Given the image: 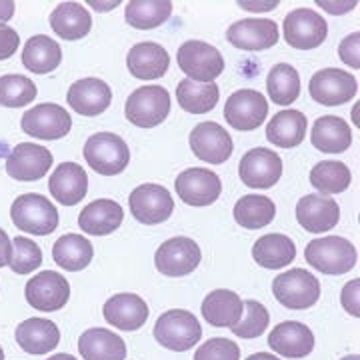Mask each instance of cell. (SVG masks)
Instances as JSON below:
<instances>
[{
	"instance_id": "816d5d0a",
	"label": "cell",
	"mask_w": 360,
	"mask_h": 360,
	"mask_svg": "<svg viewBox=\"0 0 360 360\" xmlns=\"http://www.w3.org/2000/svg\"><path fill=\"white\" fill-rule=\"evenodd\" d=\"M240 6H246V11H272L278 6V2H266V4H260V2H238Z\"/></svg>"
},
{
	"instance_id": "db71d44e",
	"label": "cell",
	"mask_w": 360,
	"mask_h": 360,
	"mask_svg": "<svg viewBox=\"0 0 360 360\" xmlns=\"http://www.w3.org/2000/svg\"><path fill=\"white\" fill-rule=\"evenodd\" d=\"M49 360H77L75 356H70V354H54V356H51Z\"/></svg>"
},
{
	"instance_id": "484cf974",
	"label": "cell",
	"mask_w": 360,
	"mask_h": 360,
	"mask_svg": "<svg viewBox=\"0 0 360 360\" xmlns=\"http://www.w3.org/2000/svg\"><path fill=\"white\" fill-rule=\"evenodd\" d=\"M170 56L165 46L156 42H139L129 51L127 66L134 78L141 80H155L167 75Z\"/></svg>"
},
{
	"instance_id": "d4e9b609",
	"label": "cell",
	"mask_w": 360,
	"mask_h": 360,
	"mask_svg": "<svg viewBox=\"0 0 360 360\" xmlns=\"http://www.w3.org/2000/svg\"><path fill=\"white\" fill-rule=\"evenodd\" d=\"M16 345L28 354H46L60 342V330L58 326L49 319H28L16 326Z\"/></svg>"
},
{
	"instance_id": "681fc988",
	"label": "cell",
	"mask_w": 360,
	"mask_h": 360,
	"mask_svg": "<svg viewBox=\"0 0 360 360\" xmlns=\"http://www.w3.org/2000/svg\"><path fill=\"white\" fill-rule=\"evenodd\" d=\"M14 14V2L13 0H0V26L6 25Z\"/></svg>"
},
{
	"instance_id": "ba28073f",
	"label": "cell",
	"mask_w": 360,
	"mask_h": 360,
	"mask_svg": "<svg viewBox=\"0 0 360 360\" xmlns=\"http://www.w3.org/2000/svg\"><path fill=\"white\" fill-rule=\"evenodd\" d=\"M72 118L60 104L42 103L26 110L20 118V129L25 134L40 141H58L70 132Z\"/></svg>"
},
{
	"instance_id": "8992f818",
	"label": "cell",
	"mask_w": 360,
	"mask_h": 360,
	"mask_svg": "<svg viewBox=\"0 0 360 360\" xmlns=\"http://www.w3.org/2000/svg\"><path fill=\"white\" fill-rule=\"evenodd\" d=\"M170 112V94L162 86L136 89L124 104L127 120L139 129H155Z\"/></svg>"
},
{
	"instance_id": "83f0119b",
	"label": "cell",
	"mask_w": 360,
	"mask_h": 360,
	"mask_svg": "<svg viewBox=\"0 0 360 360\" xmlns=\"http://www.w3.org/2000/svg\"><path fill=\"white\" fill-rule=\"evenodd\" d=\"M310 142L324 155H340L347 153L352 144V130L347 120L338 116H321L312 127Z\"/></svg>"
},
{
	"instance_id": "7dc6e473",
	"label": "cell",
	"mask_w": 360,
	"mask_h": 360,
	"mask_svg": "<svg viewBox=\"0 0 360 360\" xmlns=\"http://www.w3.org/2000/svg\"><path fill=\"white\" fill-rule=\"evenodd\" d=\"M359 288H360V281L354 278L352 283H348L345 288H342V295H340V302L342 307L347 310L348 314H352L354 319L360 316V307H359Z\"/></svg>"
},
{
	"instance_id": "603a6c76",
	"label": "cell",
	"mask_w": 360,
	"mask_h": 360,
	"mask_svg": "<svg viewBox=\"0 0 360 360\" xmlns=\"http://www.w3.org/2000/svg\"><path fill=\"white\" fill-rule=\"evenodd\" d=\"M104 319L120 330H139L148 321V304L136 295H116L104 302Z\"/></svg>"
},
{
	"instance_id": "f907efd6",
	"label": "cell",
	"mask_w": 360,
	"mask_h": 360,
	"mask_svg": "<svg viewBox=\"0 0 360 360\" xmlns=\"http://www.w3.org/2000/svg\"><path fill=\"white\" fill-rule=\"evenodd\" d=\"M321 6H324L328 13L333 14H342V13H348L350 8H354V2H345V4H333V2H319Z\"/></svg>"
},
{
	"instance_id": "b9f144b4",
	"label": "cell",
	"mask_w": 360,
	"mask_h": 360,
	"mask_svg": "<svg viewBox=\"0 0 360 360\" xmlns=\"http://www.w3.org/2000/svg\"><path fill=\"white\" fill-rule=\"evenodd\" d=\"M243 304H245L243 316L231 328L232 333L238 338H258L264 335L270 322L269 310L257 300H243Z\"/></svg>"
},
{
	"instance_id": "2e32d148",
	"label": "cell",
	"mask_w": 360,
	"mask_h": 360,
	"mask_svg": "<svg viewBox=\"0 0 360 360\" xmlns=\"http://www.w3.org/2000/svg\"><path fill=\"white\" fill-rule=\"evenodd\" d=\"M180 200L191 206H210L219 200L222 193V182L219 174L208 168H186L174 182Z\"/></svg>"
},
{
	"instance_id": "277c9868",
	"label": "cell",
	"mask_w": 360,
	"mask_h": 360,
	"mask_svg": "<svg viewBox=\"0 0 360 360\" xmlns=\"http://www.w3.org/2000/svg\"><path fill=\"white\" fill-rule=\"evenodd\" d=\"M272 295L286 309L307 310L319 302L321 283L309 270L290 269L274 278Z\"/></svg>"
},
{
	"instance_id": "30bf717a",
	"label": "cell",
	"mask_w": 360,
	"mask_h": 360,
	"mask_svg": "<svg viewBox=\"0 0 360 360\" xmlns=\"http://www.w3.org/2000/svg\"><path fill=\"white\" fill-rule=\"evenodd\" d=\"M310 96L322 106H340L359 94V82L340 68H324L310 78Z\"/></svg>"
},
{
	"instance_id": "f1b7e54d",
	"label": "cell",
	"mask_w": 360,
	"mask_h": 360,
	"mask_svg": "<svg viewBox=\"0 0 360 360\" xmlns=\"http://www.w3.org/2000/svg\"><path fill=\"white\" fill-rule=\"evenodd\" d=\"M78 350L84 360H124L127 345L118 335L106 328H89L78 338Z\"/></svg>"
},
{
	"instance_id": "e0dca14e",
	"label": "cell",
	"mask_w": 360,
	"mask_h": 360,
	"mask_svg": "<svg viewBox=\"0 0 360 360\" xmlns=\"http://www.w3.org/2000/svg\"><path fill=\"white\" fill-rule=\"evenodd\" d=\"M238 174L250 188H272L283 176V160L269 148H252L240 158Z\"/></svg>"
},
{
	"instance_id": "ffe728a7",
	"label": "cell",
	"mask_w": 360,
	"mask_h": 360,
	"mask_svg": "<svg viewBox=\"0 0 360 360\" xmlns=\"http://www.w3.org/2000/svg\"><path fill=\"white\" fill-rule=\"evenodd\" d=\"M226 39L240 51H266L278 42V26L266 18H245L231 25Z\"/></svg>"
},
{
	"instance_id": "e575fe53",
	"label": "cell",
	"mask_w": 360,
	"mask_h": 360,
	"mask_svg": "<svg viewBox=\"0 0 360 360\" xmlns=\"http://www.w3.org/2000/svg\"><path fill=\"white\" fill-rule=\"evenodd\" d=\"M92 257H94V248L89 243V238L80 234H65L52 246L54 262L68 272L86 269L92 262Z\"/></svg>"
},
{
	"instance_id": "cb8c5ba5",
	"label": "cell",
	"mask_w": 360,
	"mask_h": 360,
	"mask_svg": "<svg viewBox=\"0 0 360 360\" xmlns=\"http://www.w3.org/2000/svg\"><path fill=\"white\" fill-rule=\"evenodd\" d=\"M49 188L54 200L65 206H75L86 196L89 176L84 168L78 167L77 162H63L51 174Z\"/></svg>"
},
{
	"instance_id": "44dd1931",
	"label": "cell",
	"mask_w": 360,
	"mask_h": 360,
	"mask_svg": "<svg viewBox=\"0 0 360 360\" xmlns=\"http://www.w3.org/2000/svg\"><path fill=\"white\" fill-rule=\"evenodd\" d=\"M70 108L82 116H98L112 103V89L101 78H80L66 94Z\"/></svg>"
},
{
	"instance_id": "d6986e66",
	"label": "cell",
	"mask_w": 360,
	"mask_h": 360,
	"mask_svg": "<svg viewBox=\"0 0 360 360\" xmlns=\"http://www.w3.org/2000/svg\"><path fill=\"white\" fill-rule=\"evenodd\" d=\"M296 220L304 231L312 234L328 232L340 220V206L330 196L307 194L296 205Z\"/></svg>"
},
{
	"instance_id": "9a60e30c",
	"label": "cell",
	"mask_w": 360,
	"mask_h": 360,
	"mask_svg": "<svg viewBox=\"0 0 360 360\" xmlns=\"http://www.w3.org/2000/svg\"><path fill=\"white\" fill-rule=\"evenodd\" d=\"M52 167V153L49 148L32 144V142H20L16 144L11 155L6 156V172L8 176L18 182H32L40 180L49 174Z\"/></svg>"
},
{
	"instance_id": "f5cc1de1",
	"label": "cell",
	"mask_w": 360,
	"mask_h": 360,
	"mask_svg": "<svg viewBox=\"0 0 360 360\" xmlns=\"http://www.w3.org/2000/svg\"><path fill=\"white\" fill-rule=\"evenodd\" d=\"M246 360H278L276 356H272L269 352H257V354H252V356H248Z\"/></svg>"
},
{
	"instance_id": "8fae6325",
	"label": "cell",
	"mask_w": 360,
	"mask_h": 360,
	"mask_svg": "<svg viewBox=\"0 0 360 360\" xmlns=\"http://www.w3.org/2000/svg\"><path fill=\"white\" fill-rule=\"evenodd\" d=\"M202 252L188 236H174L162 243L155 255V266L165 276H186L200 264Z\"/></svg>"
},
{
	"instance_id": "1f68e13d",
	"label": "cell",
	"mask_w": 360,
	"mask_h": 360,
	"mask_svg": "<svg viewBox=\"0 0 360 360\" xmlns=\"http://www.w3.org/2000/svg\"><path fill=\"white\" fill-rule=\"evenodd\" d=\"M295 240L286 234H264L252 246V258L262 269H284L295 260Z\"/></svg>"
},
{
	"instance_id": "836d02e7",
	"label": "cell",
	"mask_w": 360,
	"mask_h": 360,
	"mask_svg": "<svg viewBox=\"0 0 360 360\" xmlns=\"http://www.w3.org/2000/svg\"><path fill=\"white\" fill-rule=\"evenodd\" d=\"M52 30L65 40H80L92 26V16L78 2H60L51 14Z\"/></svg>"
},
{
	"instance_id": "f546056e",
	"label": "cell",
	"mask_w": 360,
	"mask_h": 360,
	"mask_svg": "<svg viewBox=\"0 0 360 360\" xmlns=\"http://www.w3.org/2000/svg\"><path fill=\"white\" fill-rule=\"evenodd\" d=\"M245 304L240 296L232 290H212L210 295L202 300V316L208 324L217 328H232L243 316Z\"/></svg>"
},
{
	"instance_id": "8d00e7d4",
	"label": "cell",
	"mask_w": 360,
	"mask_h": 360,
	"mask_svg": "<svg viewBox=\"0 0 360 360\" xmlns=\"http://www.w3.org/2000/svg\"><path fill=\"white\" fill-rule=\"evenodd\" d=\"M276 217V205L258 194H246L234 205V220L246 231H258L269 226Z\"/></svg>"
},
{
	"instance_id": "5b68a950",
	"label": "cell",
	"mask_w": 360,
	"mask_h": 360,
	"mask_svg": "<svg viewBox=\"0 0 360 360\" xmlns=\"http://www.w3.org/2000/svg\"><path fill=\"white\" fill-rule=\"evenodd\" d=\"M200 336V322L188 310H168L155 324L156 342L174 352L191 350L194 345H198Z\"/></svg>"
},
{
	"instance_id": "4dcf8cb0",
	"label": "cell",
	"mask_w": 360,
	"mask_h": 360,
	"mask_svg": "<svg viewBox=\"0 0 360 360\" xmlns=\"http://www.w3.org/2000/svg\"><path fill=\"white\" fill-rule=\"evenodd\" d=\"M307 127H309L307 116L300 110L288 108L272 116V120L266 127V139L278 148H295L304 141Z\"/></svg>"
},
{
	"instance_id": "4fadbf2b",
	"label": "cell",
	"mask_w": 360,
	"mask_h": 360,
	"mask_svg": "<svg viewBox=\"0 0 360 360\" xmlns=\"http://www.w3.org/2000/svg\"><path fill=\"white\" fill-rule=\"evenodd\" d=\"M269 116V103L266 98L252 89H243L231 94L224 104V120L232 129L250 132L258 129Z\"/></svg>"
},
{
	"instance_id": "6da1fadb",
	"label": "cell",
	"mask_w": 360,
	"mask_h": 360,
	"mask_svg": "<svg viewBox=\"0 0 360 360\" xmlns=\"http://www.w3.org/2000/svg\"><path fill=\"white\" fill-rule=\"evenodd\" d=\"M304 257L312 269L322 274H347L356 266L359 252L356 246L342 236H324L316 238L307 246Z\"/></svg>"
},
{
	"instance_id": "d6a6232c",
	"label": "cell",
	"mask_w": 360,
	"mask_h": 360,
	"mask_svg": "<svg viewBox=\"0 0 360 360\" xmlns=\"http://www.w3.org/2000/svg\"><path fill=\"white\" fill-rule=\"evenodd\" d=\"M63 63V51L56 40L46 34L30 37L22 51V65L34 75H49Z\"/></svg>"
},
{
	"instance_id": "74e56055",
	"label": "cell",
	"mask_w": 360,
	"mask_h": 360,
	"mask_svg": "<svg viewBox=\"0 0 360 360\" xmlns=\"http://www.w3.org/2000/svg\"><path fill=\"white\" fill-rule=\"evenodd\" d=\"M172 14V2L168 0H132L124 8V18L132 28L150 30L165 25Z\"/></svg>"
},
{
	"instance_id": "c3c4849f",
	"label": "cell",
	"mask_w": 360,
	"mask_h": 360,
	"mask_svg": "<svg viewBox=\"0 0 360 360\" xmlns=\"http://www.w3.org/2000/svg\"><path fill=\"white\" fill-rule=\"evenodd\" d=\"M11 258H13V243L8 238V234L0 229V269L11 266Z\"/></svg>"
},
{
	"instance_id": "ee69618b",
	"label": "cell",
	"mask_w": 360,
	"mask_h": 360,
	"mask_svg": "<svg viewBox=\"0 0 360 360\" xmlns=\"http://www.w3.org/2000/svg\"><path fill=\"white\" fill-rule=\"evenodd\" d=\"M194 360H240V348L229 338H210L196 348Z\"/></svg>"
},
{
	"instance_id": "7c38bea8",
	"label": "cell",
	"mask_w": 360,
	"mask_h": 360,
	"mask_svg": "<svg viewBox=\"0 0 360 360\" xmlns=\"http://www.w3.org/2000/svg\"><path fill=\"white\" fill-rule=\"evenodd\" d=\"M25 296L26 302L32 309L40 312H56V310L65 309V304L68 302L70 284L63 274L54 270H44L26 283Z\"/></svg>"
},
{
	"instance_id": "bcb514c9",
	"label": "cell",
	"mask_w": 360,
	"mask_h": 360,
	"mask_svg": "<svg viewBox=\"0 0 360 360\" xmlns=\"http://www.w3.org/2000/svg\"><path fill=\"white\" fill-rule=\"evenodd\" d=\"M20 44V37L13 26H0V60L11 58Z\"/></svg>"
},
{
	"instance_id": "9c48e42d",
	"label": "cell",
	"mask_w": 360,
	"mask_h": 360,
	"mask_svg": "<svg viewBox=\"0 0 360 360\" xmlns=\"http://www.w3.org/2000/svg\"><path fill=\"white\" fill-rule=\"evenodd\" d=\"M326 34V20L312 8H295L284 18V39L296 51H312L321 46Z\"/></svg>"
},
{
	"instance_id": "d590c367",
	"label": "cell",
	"mask_w": 360,
	"mask_h": 360,
	"mask_svg": "<svg viewBox=\"0 0 360 360\" xmlns=\"http://www.w3.org/2000/svg\"><path fill=\"white\" fill-rule=\"evenodd\" d=\"M220 98V89L214 82H194V80H180L176 89V101L180 108L191 115H206L210 112Z\"/></svg>"
},
{
	"instance_id": "4316f807",
	"label": "cell",
	"mask_w": 360,
	"mask_h": 360,
	"mask_svg": "<svg viewBox=\"0 0 360 360\" xmlns=\"http://www.w3.org/2000/svg\"><path fill=\"white\" fill-rule=\"evenodd\" d=\"M122 219H124L122 206L110 198H101L82 208V212L78 214V226L80 231L92 236H106L112 234L122 224Z\"/></svg>"
},
{
	"instance_id": "7402d4cb",
	"label": "cell",
	"mask_w": 360,
	"mask_h": 360,
	"mask_svg": "<svg viewBox=\"0 0 360 360\" xmlns=\"http://www.w3.org/2000/svg\"><path fill=\"white\" fill-rule=\"evenodd\" d=\"M269 347L286 359H304L314 350V335L302 322H281L269 335Z\"/></svg>"
},
{
	"instance_id": "52a82bcc",
	"label": "cell",
	"mask_w": 360,
	"mask_h": 360,
	"mask_svg": "<svg viewBox=\"0 0 360 360\" xmlns=\"http://www.w3.org/2000/svg\"><path fill=\"white\" fill-rule=\"evenodd\" d=\"M176 58L180 70L194 82H214L224 72V56L202 40H186Z\"/></svg>"
},
{
	"instance_id": "ab89813d",
	"label": "cell",
	"mask_w": 360,
	"mask_h": 360,
	"mask_svg": "<svg viewBox=\"0 0 360 360\" xmlns=\"http://www.w3.org/2000/svg\"><path fill=\"white\" fill-rule=\"evenodd\" d=\"M266 90H269L270 101L281 106H288L298 98L300 94V77L295 66L281 63L272 66L266 78Z\"/></svg>"
},
{
	"instance_id": "7bdbcfd3",
	"label": "cell",
	"mask_w": 360,
	"mask_h": 360,
	"mask_svg": "<svg viewBox=\"0 0 360 360\" xmlns=\"http://www.w3.org/2000/svg\"><path fill=\"white\" fill-rule=\"evenodd\" d=\"M42 264V250L26 236H14L11 269L14 274H30Z\"/></svg>"
},
{
	"instance_id": "11a10c76",
	"label": "cell",
	"mask_w": 360,
	"mask_h": 360,
	"mask_svg": "<svg viewBox=\"0 0 360 360\" xmlns=\"http://www.w3.org/2000/svg\"><path fill=\"white\" fill-rule=\"evenodd\" d=\"M342 360H360V356L359 354H352V356H345Z\"/></svg>"
},
{
	"instance_id": "5bb4252c",
	"label": "cell",
	"mask_w": 360,
	"mask_h": 360,
	"mask_svg": "<svg viewBox=\"0 0 360 360\" xmlns=\"http://www.w3.org/2000/svg\"><path fill=\"white\" fill-rule=\"evenodd\" d=\"M132 217L142 224H160L170 219L174 210V200L160 184H141L129 198Z\"/></svg>"
},
{
	"instance_id": "f35d334b",
	"label": "cell",
	"mask_w": 360,
	"mask_h": 360,
	"mask_svg": "<svg viewBox=\"0 0 360 360\" xmlns=\"http://www.w3.org/2000/svg\"><path fill=\"white\" fill-rule=\"evenodd\" d=\"M350 180H352L350 168L345 162H336V160H322L310 170V184L322 196L345 193L350 186Z\"/></svg>"
},
{
	"instance_id": "ac0fdd59",
	"label": "cell",
	"mask_w": 360,
	"mask_h": 360,
	"mask_svg": "<svg viewBox=\"0 0 360 360\" xmlns=\"http://www.w3.org/2000/svg\"><path fill=\"white\" fill-rule=\"evenodd\" d=\"M191 148L196 158L208 165H222L232 155L231 134L217 122H200L191 132Z\"/></svg>"
},
{
	"instance_id": "f6af8a7d",
	"label": "cell",
	"mask_w": 360,
	"mask_h": 360,
	"mask_svg": "<svg viewBox=\"0 0 360 360\" xmlns=\"http://www.w3.org/2000/svg\"><path fill=\"white\" fill-rule=\"evenodd\" d=\"M359 39H360L359 32H352V34H348L347 39L340 42V46H338V54H340L342 63L348 66H352V68H359L360 66Z\"/></svg>"
},
{
	"instance_id": "9f6ffc18",
	"label": "cell",
	"mask_w": 360,
	"mask_h": 360,
	"mask_svg": "<svg viewBox=\"0 0 360 360\" xmlns=\"http://www.w3.org/2000/svg\"><path fill=\"white\" fill-rule=\"evenodd\" d=\"M0 360H4V350H2V347H0Z\"/></svg>"
},
{
	"instance_id": "7a4b0ae2",
	"label": "cell",
	"mask_w": 360,
	"mask_h": 360,
	"mask_svg": "<svg viewBox=\"0 0 360 360\" xmlns=\"http://www.w3.org/2000/svg\"><path fill=\"white\" fill-rule=\"evenodd\" d=\"M11 219L20 232L46 236L58 226V210L42 194H22L11 206Z\"/></svg>"
},
{
	"instance_id": "60d3db41",
	"label": "cell",
	"mask_w": 360,
	"mask_h": 360,
	"mask_svg": "<svg viewBox=\"0 0 360 360\" xmlns=\"http://www.w3.org/2000/svg\"><path fill=\"white\" fill-rule=\"evenodd\" d=\"M37 84L25 75H4L0 77V106L20 108L37 98Z\"/></svg>"
},
{
	"instance_id": "3957f363",
	"label": "cell",
	"mask_w": 360,
	"mask_h": 360,
	"mask_svg": "<svg viewBox=\"0 0 360 360\" xmlns=\"http://www.w3.org/2000/svg\"><path fill=\"white\" fill-rule=\"evenodd\" d=\"M84 160L94 172L116 176L129 167V144L112 132H96L84 144Z\"/></svg>"
}]
</instances>
